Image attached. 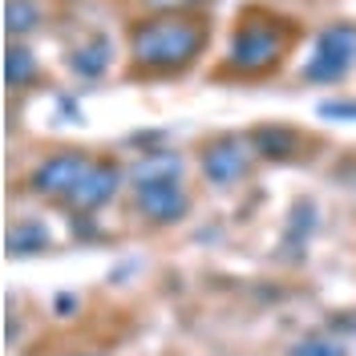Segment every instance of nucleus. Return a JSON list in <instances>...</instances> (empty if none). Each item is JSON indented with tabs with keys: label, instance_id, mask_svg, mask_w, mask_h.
<instances>
[{
	"label": "nucleus",
	"instance_id": "1a4fd4ad",
	"mask_svg": "<svg viewBox=\"0 0 356 356\" xmlns=\"http://www.w3.org/2000/svg\"><path fill=\"white\" fill-rule=\"evenodd\" d=\"M110 57H113V41L106 37V33H97V37L81 41L73 53H69V69H73L77 77L93 81V77H102V73L110 69Z\"/></svg>",
	"mask_w": 356,
	"mask_h": 356
},
{
	"label": "nucleus",
	"instance_id": "7ed1b4c3",
	"mask_svg": "<svg viewBox=\"0 0 356 356\" xmlns=\"http://www.w3.org/2000/svg\"><path fill=\"white\" fill-rule=\"evenodd\" d=\"M353 61H356V29L353 24H328V29L316 33L312 57L300 77L308 86H336V81L348 77Z\"/></svg>",
	"mask_w": 356,
	"mask_h": 356
},
{
	"label": "nucleus",
	"instance_id": "0eeeda50",
	"mask_svg": "<svg viewBox=\"0 0 356 356\" xmlns=\"http://www.w3.org/2000/svg\"><path fill=\"white\" fill-rule=\"evenodd\" d=\"M122 186V166H113V162H102V158H93V166L86 170V178L73 186V195H69V211H77V215H89V211H97V207H106L113 199V191Z\"/></svg>",
	"mask_w": 356,
	"mask_h": 356
},
{
	"label": "nucleus",
	"instance_id": "2eb2a0df",
	"mask_svg": "<svg viewBox=\"0 0 356 356\" xmlns=\"http://www.w3.org/2000/svg\"><path fill=\"white\" fill-rule=\"evenodd\" d=\"M344 340H332V336H304L300 344H291L288 356H344Z\"/></svg>",
	"mask_w": 356,
	"mask_h": 356
},
{
	"label": "nucleus",
	"instance_id": "6e6552de",
	"mask_svg": "<svg viewBox=\"0 0 356 356\" xmlns=\"http://www.w3.org/2000/svg\"><path fill=\"white\" fill-rule=\"evenodd\" d=\"M247 142H251V150H255L259 158H275V162L296 158V150L304 146L300 134L288 130V126H255V130L247 134Z\"/></svg>",
	"mask_w": 356,
	"mask_h": 356
},
{
	"label": "nucleus",
	"instance_id": "20e7f679",
	"mask_svg": "<svg viewBox=\"0 0 356 356\" xmlns=\"http://www.w3.org/2000/svg\"><path fill=\"white\" fill-rule=\"evenodd\" d=\"M134 207H138L150 222H158V227L178 222L191 211V195H186V186H182V175L138 182V186H134Z\"/></svg>",
	"mask_w": 356,
	"mask_h": 356
},
{
	"label": "nucleus",
	"instance_id": "ddd939ff",
	"mask_svg": "<svg viewBox=\"0 0 356 356\" xmlns=\"http://www.w3.org/2000/svg\"><path fill=\"white\" fill-rule=\"evenodd\" d=\"M37 24H41V4H37V0H8V4H4V29H8L13 37L33 33Z\"/></svg>",
	"mask_w": 356,
	"mask_h": 356
},
{
	"label": "nucleus",
	"instance_id": "39448f33",
	"mask_svg": "<svg viewBox=\"0 0 356 356\" xmlns=\"http://www.w3.org/2000/svg\"><path fill=\"white\" fill-rule=\"evenodd\" d=\"M251 142L239 138V134H227V138H215L207 150H202V175L207 182H215V186H235V182H243L251 175Z\"/></svg>",
	"mask_w": 356,
	"mask_h": 356
},
{
	"label": "nucleus",
	"instance_id": "f03ea898",
	"mask_svg": "<svg viewBox=\"0 0 356 356\" xmlns=\"http://www.w3.org/2000/svg\"><path fill=\"white\" fill-rule=\"evenodd\" d=\"M288 44H291V24L284 17L247 8V13H239V24H235V37H231L222 69L239 73V77H259V73H267V69H275L284 61Z\"/></svg>",
	"mask_w": 356,
	"mask_h": 356
},
{
	"label": "nucleus",
	"instance_id": "dca6fc26",
	"mask_svg": "<svg viewBox=\"0 0 356 356\" xmlns=\"http://www.w3.org/2000/svg\"><path fill=\"white\" fill-rule=\"evenodd\" d=\"M320 113H324V118H348V122H356V97L353 102H324Z\"/></svg>",
	"mask_w": 356,
	"mask_h": 356
},
{
	"label": "nucleus",
	"instance_id": "f3484780",
	"mask_svg": "<svg viewBox=\"0 0 356 356\" xmlns=\"http://www.w3.org/2000/svg\"><path fill=\"white\" fill-rule=\"evenodd\" d=\"M150 4H182V0H150Z\"/></svg>",
	"mask_w": 356,
	"mask_h": 356
},
{
	"label": "nucleus",
	"instance_id": "9d476101",
	"mask_svg": "<svg viewBox=\"0 0 356 356\" xmlns=\"http://www.w3.org/2000/svg\"><path fill=\"white\" fill-rule=\"evenodd\" d=\"M175 175H182V162H178V154H170V150H150V154H142L130 166L134 186H138V182H150V178H175Z\"/></svg>",
	"mask_w": 356,
	"mask_h": 356
},
{
	"label": "nucleus",
	"instance_id": "423d86ee",
	"mask_svg": "<svg viewBox=\"0 0 356 356\" xmlns=\"http://www.w3.org/2000/svg\"><path fill=\"white\" fill-rule=\"evenodd\" d=\"M93 166V158L81 154V150H61V154L44 158L41 166L29 175V186L44 195V199H69L73 186L86 178V170Z\"/></svg>",
	"mask_w": 356,
	"mask_h": 356
},
{
	"label": "nucleus",
	"instance_id": "9b49d317",
	"mask_svg": "<svg viewBox=\"0 0 356 356\" xmlns=\"http://www.w3.org/2000/svg\"><path fill=\"white\" fill-rule=\"evenodd\" d=\"M53 243L49 239V227L37 219H21L13 231H8V255H37Z\"/></svg>",
	"mask_w": 356,
	"mask_h": 356
},
{
	"label": "nucleus",
	"instance_id": "f8f14e48",
	"mask_svg": "<svg viewBox=\"0 0 356 356\" xmlns=\"http://www.w3.org/2000/svg\"><path fill=\"white\" fill-rule=\"evenodd\" d=\"M37 57L24 49V44H8V53H4V81L17 89V86H29V81H37Z\"/></svg>",
	"mask_w": 356,
	"mask_h": 356
},
{
	"label": "nucleus",
	"instance_id": "4468645a",
	"mask_svg": "<svg viewBox=\"0 0 356 356\" xmlns=\"http://www.w3.org/2000/svg\"><path fill=\"white\" fill-rule=\"evenodd\" d=\"M312 231H316V207L312 202H296L288 215V235H284V243L291 251H300V247H308Z\"/></svg>",
	"mask_w": 356,
	"mask_h": 356
},
{
	"label": "nucleus",
	"instance_id": "f257e3e1",
	"mask_svg": "<svg viewBox=\"0 0 356 356\" xmlns=\"http://www.w3.org/2000/svg\"><path fill=\"white\" fill-rule=\"evenodd\" d=\"M202 44H207V29L186 13H162L150 21H138L130 29L134 73H150V77L182 73L186 65L199 61Z\"/></svg>",
	"mask_w": 356,
	"mask_h": 356
}]
</instances>
